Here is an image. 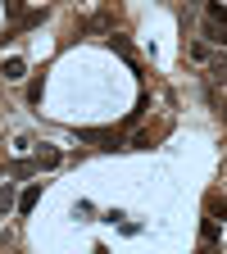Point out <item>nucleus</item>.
Listing matches in <instances>:
<instances>
[{"mask_svg": "<svg viewBox=\"0 0 227 254\" xmlns=\"http://www.w3.org/2000/svg\"><path fill=\"white\" fill-rule=\"evenodd\" d=\"M41 91H46V82L37 77V82H32V86H27V100H32V105H41Z\"/></svg>", "mask_w": 227, "mask_h": 254, "instance_id": "obj_11", "label": "nucleus"}, {"mask_svg": "<svg viewBox=\"0 0 227 254\" xmlns=\"http://www.w3.org/2000/svg\"><path fill=\"white\" fill-rule=\"evenodd\" d=\"M223 118H227V105H223Z\"/></svg>", "mask_w": 227, "mask_h": 254, "instance_id": "obj_13", "label": "nucleus"}, {"mask_svg": "<svg viewBox=\"0 0 227 254\" xmlns=\"http://www.w3.org/2000/svg\"><path fill=\"white\" fill-rule=\"evenodd\" d=\"M82 37H114V14H109V9L91 14V18L82 23Z\"/></svg>", "mask_w": 227, "mask_h": 254, "instance_id": "obj_2", "label": "nucleus"}, {"mask_svg": "<svg viewBox=\"0 0 227 254\" xmlns=\"http://www.w3.org/2000/svg\"><path fill=\"white\" fill-rule=\"evenodd\" d=\"M186 55H191V59H209V46H205V41H191Z\"/></svg>", "mask_w": 227, "mask_h": 254, "instance_id": "obj_10", "label": "nucleus"}, {"mask_svg": "<svg viewBox=\"0 0 227 254\" xmlns=\"http://www.w3.org/2000/svg\"><path fill=\"white\" fill-rule=\"evenodd\" d=\"M14 204H18V190H14V186L5 182V186H0V213H9Z\"/></svg>", "mask_w": 227, "mask_h": 254, "instance_id": "obj_7", "label": "nucleus"}, {"mask_svg": "<svg viewBox=\"0 0 227 254\" xmlns=\"http://www.w3.org/2000/svg\"><path fill=\"white\" fill-rule=\"evenodd\" d=\"M86 145H100V150H118L123 145V127H82L77 132Z\"/></svg>", "mask_w": 227, "mask_h": 254, "instance_id": "obj_1", "label": "nucleus"}, {"mask_svg": "<svg viewBox=\"0 0 227 254\" xmlns=\"http://www.w3.org/2000/svg\"><path fill=\"white\" fill-rule=\"evenodd\" d=\"M109 46H114L127 64H132V73H141V59H137V50H132V41H127V37H118V32H114V37H109Z\"/></svg>", "mask_w": 227, "mask_h": 254, "instance_id": "obj_3", "label": "nucleus"}, {"mask_svg": "<svg viewBox=\"0 0 227 254\" xmlns=\"http://www.w3.org/2000/svg\"><path fill=\"white\" fill-rule=\"evenodd\" d=\"M200 236H205V245H214V241H218V222H214V218H205V227H200Z\"/></svg>", "mask_w": 227, "mask_h": 254, "instance_id": "obj_9", "label": "nucleus"}, {"mask_svg": "<svg viewBox=\"0 0 227 254\" xmlns=\"http://www.w3.org/2000/svg\"><path fill=\"white\" fill-rule=\"evenodd\" d=\"M0 173H5V168H0Z\"/></svg>", "mask_w": 227, "mask_h": 254, "instance_id": "obj_14", "label": "nucleus"}, {"mask_svg": "<svg viewBox=\"0 0 227 254\" xmlns=\"http://www.w3.org/2000/svg\"><path fill=\"white\" fill-rule=\"evenodd\" d=\"M214 213H223V218H227V200H223V204H214Z\"/></svg>", "mask_w": 227, "mask_h": 254, "instance_id": "obj_12", "label": "nucleus"}, {"mask_svg": "<svg viewBox=\"0 0 227 254\" xmlns=\"http://www.w3.org/2000/svg\"><path fill=\"white\" fill-rule=\"evenodd\" d=\"M59 159H64V154H59L55 145H41V150H37V168H59Z\"/></svg>", "mask_w": 227, "mask_h": 254, "instance_id": "obj_5", "label": "nucleus"}, {"mask_svg": "<svg viewBox=\"0 0 227 254\" xmlns=\"http://www.w3.org/2000/svg\"><path fill=\"white\" fill-rule=\"evenodd\" d=\"M209 82H227V59H209Z\"/></svg>", "mask_w": 227, "mask_h": 254, "instance_id": "obj_8", "label": "nucleus"}, {"mask_svg": "<svg viewBox=\"0 0 227 254\" xmlns=\"http://www.w3.org/2000/svg\"><path fill=\"white\" fill-rule=\"evenodd\" d=\"M0 77H5V82H23V77H27V64H23V59H5Z\"/></svg>", "mask_w": 227, "mask_h": 254, "instance_id": "obj_4", "label": "nucleus"}, {"mask_svg": "<svg viewBox=\"0 0 227 254\" xmlns=\"http://www.w3.org/2000/svg\"><path fill=\"white\" fill-rule=\"evenodd\" d=\"M37 200H41V186H27L23 195H18V213H32V209H37Z\"/></svg>", "mask_w": 227, "mask_h": 254, "instance_id": "obj_6", "label": "nucleus"}]
</instances>
